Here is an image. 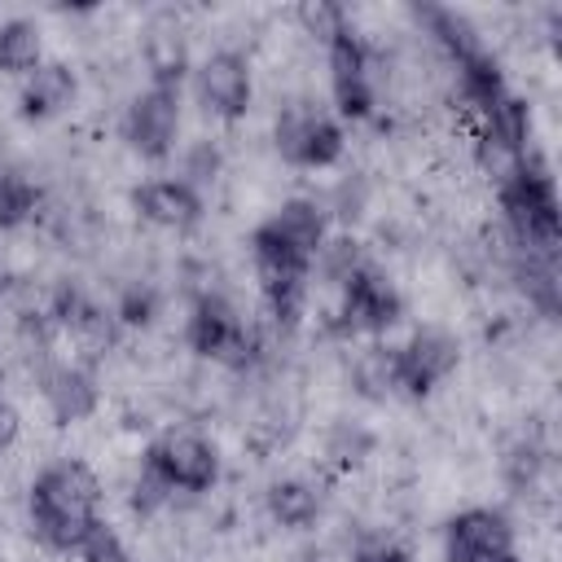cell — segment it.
Instances as JSON below:
<instances>
[{
    "mask_svg": "<svg viewBox=\"0 0 562 562\" xmlns=\"http://www.w3.org/2000/svg\"><path fill=\"white\" fill-rule=\"evenodd\" d=\"M97 509H101V479L83 461H70V457L44 465L26 496L31 531L53 553H79L88 531L101 522Z\"/></svg>",
    "mask_w": 562,
    "mask_h": 562,
    "instance_id": "cell-1",
    "label": "cell"
},
{
    "mask_svg": "<svg viewBox=\"0 0 562 562\" xmlns=\"http://www.w3.org/2000/svg\"><path fill=\"white\" fill-rule=\"evenodd\" d=\"M171 492H211L220 483V452L211 439H202L198 430H162L149 448H145V461Z\"/></svg>",
    "mask_w": 562,
    "mask_h": 562,
    "instance_id": "cell-2",
    "label": "cell"
},
{
    "mask_svg": "<svg viewBox=\"0 0 562 562\" xmlns=\"http://www.w3.org/2000/svg\"><path fill=\"white\" fill-rule=\"evenodd\" d=\"M277 154L294 167H334L342 158V127L312 101H294L277 114Z\"/></svg>",
    "mask_w": 562,
    "mask_h": 562,
    "instance_id": "cell-3",
    "label": "cell"
},
{
    "mask_svg": "<svg viewBox=\"0 0 562 562\" xmlns=\"http://www.w3.org/2000/svg\"><path fill=\"white\" fill-rule=\"evenodd\" d=\"M189 347L206 360H224L228 369H246L259 351L255 334L241 325V316L233 312V303L224 294H202L193 303V316H189Z\"/></svg>",
    "mask_w": 562,
    "mask_h": 562,
    "instance_id": "cell-4",
    "label": "cell"
},
{
    "mask_svg": "<svg viewBox=\"0 0 562 562\" xmlns=\"http://www.w3.org/2000/svg\"><path fill=\"white\" fill-rule=\"evenodd\" d=\"M176 132H180V83L149 79V88L123 114V136L140 158L162 162L176 145Z\"/></svg>",
    "mask_w": 562,
    "mask_h": 562,
    "instance_id": "cell-5",
    "label": "cell"
},
{
    "mask_svg": "<svg viewBox=\"0 0 562 562\" xmlns=\"http://www.w3.org/2000/svg\"><path fill=\"white\" fill-rule=\"evenodd\" d=\"M443 562H518L514 527L501 509H461L443 527Z\"/></svg>",
    "mask_w": 562,
    "mask_h": 562,
    "instance_id": "cell-6",
    "label": "cell"
},
{
    "mask_svg": "<svg viewBox=\"0 0 562 562\" xmlns=\"http://www.w3.org/2000/svg\"><path fill=\"white\" fill-rule=\"evenodd\" d=\"M325 48H329V88H334L338 114L364 119L373 110V53H369V44L356 35V26H347Z\"/></svg>",
    "mask_w": 562,
    "mask_h": 562,
    "instance_id": "cell-7",
    "label": "cell"
},
{
    "mask_svg": "<svg viewBox=\"0 0 562 562\" xmlns=\"http://www.w3.org/2000/svg\"><path fill=\"white\" fill-rule=\"evenodd\" d=\"M395 364H400V391L422 400L430 395L443 378H452V369L461 364V342L448 329H417L404 347H395Z\"/></svg>",
    "mask_w": 562,
    "mask_h": 562,
    "instance_id": "cell-8",
    "label": "cell"
},
{
    "mask_svg": "<svg viewBox=\"0 0 562 562\" xmlns=\"http://www.w3.org/2000/svg\"><path fill=\"white\" fill-rule=\"evenodd\" d=\"M250 92H255V83H250V61H246L241 53L220 48V53H211V57L198 66V101H202L206 114L233 123V119H241V114L250 110Z\"/></svg>",
    "mask_w": 562,
    "mask_h": 562,
    "instance_id": "cell-9",
    "label": "cell"
},
{
    "mask_svg": "<svg viewBox=\"0 0 562 562\" xmlns=\"http://www.w3.org/2000/svg\"><path fill=\"white\" fill-rule=\"evenodd\" d=\"M342 325L338 329H364V334H386L400 316H404V299L400 290L373 268L364 263L347 285H342Z\"/></svg>",
    "mask_w": 562,
    "mask_h": 562,
    "instance_id": "cell-10",
    "label": "cell"
},
{
    "mask_svg": "<svg viewBox=\"0 0 562 562\" xmlns=\"http://www.w3.org/2000/svg\"><path fill=\"white\" fill-rule=\"evenodd\" d=\"M263 233H272L281 246H290L294 255H303V259H316V250L325 246V228H329V215H325V206L321 202H312V198H290V202H281L263 224H259Z\"/></svg>",
    "mask_w": 562,
    "mask_h": 562,
    "instance_id": "cell-11",
    "label": "cell"
},
{
    "mask_svg": "<svg viewBox=\"0 0 562 562\" xmlns=\"http://www.w3.org/2000/svg\"><path fill=\"white\" fill-rule=\"evenodd\" d=\"M132 202H136V211H140L149 224H158V228L184 233V228H193V224L202 220V198H198V189L184 184V180H149V184H140V189L132 193Z\"/></svg>",
    "mask_w": 562,
    "mask_h": 562,
    "instance_id": "cell-12",
    "label": "cell"
},
{
    "mask_svg": "<svg viewBox=\"0 0 562 562\" xmlns=\"http://www.w3.org/2000/svg\"><path fill=\"white\" fill-rule=\"evenodd\" d=\"M44 400L57 422H83L97 408V378L88 364H57L44 373Z\"/></svg>",
    "mask_w": 562,
    "mask_h": 562,
    "instance_id": "cell-13",
    "label": "cell"
},
{
    "mask_svg": "<svg viewBox=\"0 0 562 562\" xmlns=\"http://www.w3.org/2000/svg\"><path fill=\"white\" fill-rule=\"evenodd\" d=\"M413 18L426 26V35H435V44L452 57V66H465V61L487 57V48H483V40H479V31H474V22L465 13L443 9V4H417Z\"/></svg>",
    "mask_w": 562,
    "mask_h": 562,
    "instance_id": "cell-14",
    "label": "cell"
},
{
    "mask_svg": "<svg viewBox=\"0 0 562 562\" xmlns=\"http://www.w3.org/2000/svg\"><path fill=\"white\" fill-rule=\"evenodd\" d=\"M79 92V79L66 61H40L22 83V119H53Z\"/></svg>",
    "mask_w": 562,
    "mask_h": 562,
    "instance_id": "cell-15",
    "label": "cell"
},
{
    "mask_svg": "<svg viewBox=\"0 0 562 562\" xmlns=\"http://www.w3.org/2000/svg\"><path fill=\"white\" fill-rule=\"evenodd\" d=\"M509 272L527 303L544 316H558L562 307V281H558V255H509Z\"/></svg>",
    "mask_w": 562,
    "mask_h": 562,
    "instance_id": "cell-16",
    "label": "cell"
},
{
    "mask_svg": "<svg viewBox=\"0 0 562 562\" xmlns=\"http://www.w3.org/2000/svg\"><path fill=\"white\" fill-rule=\"evenodd\" d=\"M268 514H272V522L290 527V531L312 527L321 514V492L307 479H277L268 487Z\"/></svg>",
    "mask_w": 562,
    "mask_h": 562,
    "instance_id": "cell-17",
    "label": "cell"
},
{
    "mask_svg": "<svg viewBox=\"0 0 562 562\" xmlns=\"http://www.w3.org/2000/svg\"><path fill=\"white\" fill-rule=\"evenodd\" d=\"M44 61V40L31 18L0 22V75H31Z\"/></svg>",
    "mask_w": 562,
    "mask_h": 562,
    "instance_id": "cell-18",
    "label": "cell"
},
{
    "mask_svg": "<svg viewBox=\"0 0 562 562\" xmlns=\"http://www.w3.org/2000/svg\"><path fill=\"white\" fill-rule=\"evenodd\" d=\"M351 382H356V391H360L364 400H386V395H395V391H400L395 347H382V342L364 347V351L356 356V364H351Z\"/></svg>",
    "mask_w": 562,
    "mask_h": 562,
    "instance_id": "cell-19",
    "label": "cell"
},
{
    "mask_svg": "<svg viewBox=\"0 0 562 562\" xmlns=\"http://www.w3.org/2000/svg\"><path fill=\"white\" fill-rule=\"evenodd\" d=\"M145 53H149V70L154 79L162 83H180L184 75V40H180V26L171 18H158L145 35Z\"/></svg>",
    "mask_w": 562,
    "mask_h": 562,
    "instance_id": "cell-20",
    "label": "cell"
},
{
    "mask_svg": "<svg viewBox=\"0 0 562 562\" xmlns=\"http://www.w3.org/2000/svg\"><path fill=\"white\" fill-rule=\"evenodd\" d=\"M457 83H461L465 105H474V110H483V114L505 97V79H501V66H496V57H492V53H487V57H479V61L457 66Z\"/></svg>",
    "mask_w": 562,
    "mask_h": 562,
    "instance_id": "cell-21",
    "label": "cell"
},
{
    "mask_svg": "<svg viewBox=\"0 0 562 562\" xmlns=\"http://www.w3.org/2000/svg\"><path fill=\"white\" fill-rule=\"evenodd\" d=\"M70 329V338L83 347V356L88 360H97V356H105V347H114V334H119V316L114 312H105V307H97L92 299L75 312V321L66 325Z\"/></svg>",
    "mask_w": 562,
    "mask_h": 562,
    "instance_id": "cell-22",
    "label": "cell"
},
{
    "mask_svg": "<svg viewBox=\"0 0 562 562\" xmlns=\"http://www.w3.org/2000/svg\"><path fill=\"white\" fill-rule=\"evenodd\" d=\"M316 268H321V277L329 281V285H347L369 259H364V250H360V241L356 237H338V241H325L321 250H316V259H312Z\"/></svg>",
    "mask_w": 562,
    "mask_h": 562,
    "instance_id": "cell-23",
    "label": "cell"
},
{
    "mask_svg": "<svg viewBox=\"0 0 562 562\" xmlns=\"http://www.w3.org/2000/svg\"><path fill=\"white\" fill-rule=\"evenodd\" d=\"M40 206V189L13 171H0V228H18L35 215Z\"/></svg>",
    "mask_w": 562,
    "mask_h": 562,
    "instance_id": "cell-24",
    "label": "cell"
},
{
    "mask_svg": "<svg viewBox=\"0 0 562 562\" xmlns=\"http://www.w3.org/2000/svg\"><path fill=\"white\" fill-rule=\"evenodd\" d=\"M544 465H549L544 448H540L536 439H518V443L509 448V457H505V479H509L514 492H527V487H536V479H540Z\"/></svg>",
    "mask_w": 562,
    "mask_h": 562,
    "instance_id": "cell-25",
    "label": "cell"
},
{
    "mask_svg": "<svg viewBox=\"0 0 562 562\" xmlns=\"http://www.w3.org/2000/svg\"><path fill=\"white\" fill-rule=\"evenodd\" d=\"M299 22H303L307 35H316V40H325V44L351 26V22H347V9L334 4V0H303V4H299Z\"/></svg>",
    "mask_w": 562,
    "mask_h": 562,
    "instance_id": "cell-26",
    "label": "cell"
},
{
    "mask_svg": "<svg viewBox=\"0 0 562 562\" xmlns=\"http://www.w3.org/2000/svg\"><path fill=\"white\" fill-rule=\"evenodd\" d=\"M373 448V439L360 430V426H334L329 430V443H325V457L334 461V465H360L364 461V452Z\"/></svg>",
    "mask_w": 562,
    "mask_h": 562,
    "instance_id": "cell-27",
    "label": "cell"
},
{
    "mask_svg": "<svg viewBox=\"0 0 562 562\" xmlns=\"http://www.w3.org/2000/svg\"><path fill=\"white\" fill-rule=\"evenodd\" d=\"M154 312H158V290H154V285H145V281L127 285V290H123V299H119V307H114V316H119L123 325H149V321H154Z\"/></svg>",
    "mask_w": 562,
    "mask_h": 562,
    "instance_id": "cell-28",
    "label": "cell"
},
{
    "mask_svg": "<svg viewBox=\"0 0 562 562\" xmlns=\"http://www.w3.org/2000/svg\"><path fill=\"white\" fill-rule=\"evenodd\" d=\"M79 558L83 562H127V549H123V540H119V531L110 522H97L88 531V540L79 544Z\"/></svg>",
    "mask_w": 562,
    "mask_h": 562,
    "instance_id": "cell-29",
    "label": "cell"
},
{
    "mask_svg": "<svg viewBox=\"0 0 562 562\" xmlns=\"http://www.w3.org/2000/svg\"><path fill=\"white\" fill-rule=\"evenodd\" d=\"M171 501V487L149 470V465H140V474H136V483H132V505H136V514H154V509H162Z\"/></svg>",
    "mask_w": 562,
    "mask_h": 562,
    "instance_id": "cell-30",
    "label": "cell"
},
{
    "mask_svg": "<svg viewBox=\"0 0 562 562\" xmlns=\"http://www.w3.org/2000/svg\"><path fill=\"white\" fill-rule=\"evenodd\" d=\"M215 171H220V149L211 145V140H202V145H193L189 149V158H184V184H206V180H215Z\"/></svg>",
    "mask_w": 562,
    "mask_h": 562,
    "instance_id": "cell-31",
    "label": "cell"
},
{
    "mask_svg": "<svg viewBox=\"0 0 562 562\" xmlns=\"http://www.w3.org/2000/svg\"><path fill=\"white\" fill-rule=\"evenodd\" d=\"M356 562H408V549H400L391 540H378V544H364L356 553Z\"/></svg>",
    "mask_w": 562,
    "mask_h": 562,
    "instance_id": "cell-32",
    "label": "cell"
},
{
    "mask_svg": "<svg viewBox=\"0 0 562 562\" xmlns=\"http://www.w3.org/2000/svg\"><path fill=\"white\" fill-rule=\"evenodd\" d=\"M18 430H22V417H18V408H13L9 400H0V452L18 443Z\"/></svg>",
    "mask_w": 562,
    "mask_h": 562,
    "instance_id": "cell-33",
    "label": "cell"
}]
</instances>
